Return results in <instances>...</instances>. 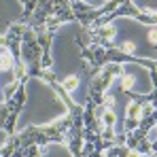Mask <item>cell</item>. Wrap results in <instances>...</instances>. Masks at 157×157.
<instances>
[{
  "label": "cell",
  "instance_id": "obj_10",
  "mask_svg": "<svg viewBox=\"0 0 157 157\" xmlns=\"http://www.w3.org/2000/svg\"><path fill=\"white\" fill-rule=\"evenodd\" d=\"M78 85H81V78H78V75H68L66 78H62V87H64L68 94L77 91Z\"/></svg>",
  "mask_w": 157,
  "mask_h": 157
},
{
  "label": "cell",
  "instance_id": "obj_22",
  "mask_svg": "<svg viewBox=\"0 0 157 157\" xmlns=\"http://www.w3.org/2000/svg\"><path fill=\"white\" fill-rule=\"evenodd\" d=\"M147 40L153 47H157V26H149V30H147Z\"/></svg>",
  "mask_w": 157,
  "mask_h": 157
},
{
  "label": "cell",
  "instance_id": "obj_35",
  "mask_svg": "<svg viewBox=\"0 0 157 157\" xmlns=\"http://www.w3.org/2000/svg\"><path fill=\"white\" fill-rule=\"evenodd\" d=\"M0 47H4V36H0Z\"/></svg>",
  "mask_w": 157,
  "mask_h": 157
},
{
  "label": "cell",
  "instance_id": "obj_16",
  "mask_svg": "<svg viewBox=\"0 0 157 157\" xmlns=\"http://www.w3.org/2000/svg\"><path fill=\"white\" fill-rule=\"evenodd\" d=\"M138 125H140V119H136V117H125V119H123V128H121V132L130 134V132L138 130Z\"/></svg>",
  "mask_w": 157,
  "mask_h": 157
},
{
  "label": "cell",
  "instance_id": "obj_33",
  "mask_svg": "<svg viewBox=\"0 0 157 157\" xmlns=\"http://www.w3.org/2000/svg\"><path fill=\"white\" fill-rule=\"evenodd\" d=\"M151 117H153V121H155V125H157V110H153V113H151Z\"/></svg>",
  "mask_w": 157,
  "mask_h": 157
},
{
  "label": "cell",
  "instance_id": "obj_15",
  "mask_svg": "<svg viewBox=\"0 0 157 157\" xmlns=\"http://www.w3.org/2000/svg\"><path fill=\"white\" fill-rule=\"evenodd\" d=\"M100 121H102L104 128H115V123H117V115H115L113 110L106 108L104 113H102V117H100Z\"/></svg>",
  "mask_w": 157,
  "mask_h": 157
},
{
  "label": "cell",
  "instance_id": "obj_41",
  "mask_svg": "<svg viewBox=\"0 0 157 157\" xmlns=\"http://www.w3.org/2000/svg\"><path fill=\"white\" fill-rule=\"evenodd\" d=\"M155 62H157V59H155Z\"/></svg>",
  "mask_w": 157,
  "mask_h": 157
},
{
  "label": "cell",
  "instance_id": "obj_17",
  "mask_svg": "<svg viewBox=\"0 0 157 157\" xmlns=\"http://www.w3.org/2000/svg\"><path fill=\"white\" fill-rule=\"evenodd\" d=\"M106 157H123L128 155V147H117V144H113V147H108L104 151Z\"/></svg>",
  "mask_w": 157,
  "mask_h": 157
},
{
  "label": "cell",
  "instance_id": "obj_1",
  "mask_svg": "<svg viewBox=\"0 0 157 157\" xmlns=\"http://www.w3.org/2000/svg\"><path fill=\"white\" fill-rule=\"evenodd\" d=\"M15 62H17V59L13 57L11 49H6V47H0V72H9V75H13Z\"/></svg>",
  "mask_w": 157,
  "mask_h": 157
},
{
  "label": "cell",
  "instance_id": "obj_36",
  "mask_svg": "<svg viewBox=\"0 0 157 157\" xmlns=\"http://www.w3.org/2000/svg\"><path fill=\"white\" fill-rule=\"evenodd\" d=\"M77 157H87V155H83V153H81V155H77Z\"/></svg>",
  "mask_w": 157,
  "mask_h": 157
},
{
  "label": "cell",
  "instance_id": "obj_5",
  "mask_svg": "<svg viewBox=\"0 0 157 157\" xmlns=\"http://www.w3.org/2000/svg\"><path fill=\"white\" fill-rule=\"evenodd\" d=\"M136 21L144 24V26H157V11L153 9H147V11H140L136 15Z\"/></svg>",
  "mask_w": 157,
  "mask_h": 157
},
{
  "label": "cell",
  "instance_id": "obj_13",
  "mask_svg": "<svg viewBox=\"0 0 157 157\" xmlns=\"http://www.w3.org/2000/svg\"><path fill=\"white\" fill-rule=\"evenodd\" d=\"M19 85H21V83H19L17 78H11V83H9L6 87H2V94H4V102H6V100H11V98L15 96V91L19 89Z\"/></svg>",
  "mask_w": 157,
  "mask_h": 157
},
{
  "label": "cell",
  "instance_id": "obj_11",
  "mask_svg": "<svg viewBox=\"0 0 157 157\" xmlns=\"http://www.w3.org/2000/svg\"><path fill=\"white\" fill-rule=\"evenodd\" d=\"M13 100L17 102L19 108H24V106H26V100H28V85H26V83H21V85H19V89L15 91Z\"/></svg>",
  "mask_w": 157,
  "mask_h": 157
},
{
  "label": "cell",
  "instance_id": "obj_21",
  "mask_svg": "<svg viewBox=\"0 0 157 157\" xmlns=\"http://www.w3.org/2000/svg\"><path fill=\"white\" fill-rule=\"evenodd\" d=\"M81 57L85 59V64H87V66H96V59H94V51H91V47L81 49Z\"/></svg>",
  "mask_w": 157,
  "mask_h": 157
},
{
  "label": "cell",
  "instance_id": "obj_38",
  "mask_svg": "<svg viewBox=\"0 0 157 157\" xmlns=\"http://www.w3.org/2000/svg\"><path fill=\"white\" fill-rule=\"evenodd\" d=\"M155 130H157V125H155Z\"/></svg>",
  "mask_w": 157,
  "mask_h": 157
},
{
  "label": "cell",
  "instance_id": "obj_20",
  "mask_svg": "<svg viewBox=\"0 0 157 157\" xmlns=\"http://www.w3.org/2000/svg\"><path fill=\"white\" fill-rule=\"evenodd\" d=\"M115 134H117L115 128H104V130L100 132V138H102L104 142H113V144H115Z\"/></svg>",
  "mask_w": 157,
  "mask_h": 157
},
{
  "label": "cell",
  "instance_id": "obj_12",
  "mask_svg": "<svg viewBox=\"0 0 157 157\" xmlns=\"http://www.w3.org/2000/svg\"><path fill=\"white\" fill-rule=\"evenodd\" d=\"M91 51H94V59H96V66H104L106 64V49L102 45H91Z\"/></svg>",
  "mask_w": 157,
  "mask_h": 157
},
{
  "label": "cell",
  "instance_id": "obj_2",
  "mask_svg": "<svg viewBox=\"0 0 157 157\" xmlns=\"http://www.w3.org/2000/svg\"><path fill=\"white\" fill-rule=\"evenodd\" d=\"M77 45H78V49H87V47L94 45V40H91V30H89L87 26H78Z\"/></svg>",
  "mask_w": 157,
  "mask_h": 157
},
{
  "label": "cell",
  "instance_id": "obj_7",
  "mask_svg": "<svg viewBox=\"0 0 157 157\" xmlns=\"http://www.w3.org/2000/svg\"><path fill=\"white\" fill-rule=\"evenodd\" d=\"M83 138H78V136H68V142H66V147H68V151H70V155L77 157L81 155V151H83Z\"/></svg>",
  "mask_w": 157,
  "mask_h": 157
},
{
  "label": "cell",
  "instance_id": "obj_24",
  "mask_svg": "<svg viewBox=\"0 0 157 157\" xmlns=\"http://www.w3.org/2000/svg\"><path fill=\"white\" fill-rule=\"evenodd\" d=\"M115 104H117L115 96H110V94H104V102H102V106H104V108H108V110H113V108H115Z\"/></svg>",
  "mask_w": 157,
  "mask_h": 157
},
{
  "label": "cell",
  "instance_id": "obj_6",
  "mask_svg": "<svg viewBox=\"0 0 157 157\" xmlns=\"http://www.w3.org/2000/svg\"><path fill=\"white\" fill-rule=\"evenodd\" d=\"M13 78H17L19 83H26L28 78V64L24 59H19V62H15V68H13Z\"/></svg>",
  "mask_w": 157,
  "mask_h": 157
},
{
  "label": "cell",
  "instance_id": "obj_27",
  "mask_svg": "<svg viewBox=\"0 0 157 157\" xmlns=\"http://www.w3.org/2000/svg\"><path fill=\"white\" fill-rule=\"evenodd\" d=\"M125 138H128V134H125V132L115 134V144H117V147H125Z\"/></svg>",
  "mask_w": 157,
  "mask_h": 157
},
{
  "label": "cell",
  "instance_id": "obj_4",
  "mask_svg": "<svg viewBox=\"0 0 157 157\" xmlns=\"http://www.w3.org/2000/svg\"><path fill=\"white\" fill-rule=\"evenodd\" d=\"M147 102V94L142 96V100H136V102H132L128 100V104H125V117H136V119H140V110H142V104Z\"/></svg>",
  "mask_w": 157,
  "mask_h": 157
},
{
  "label": "cell",
  "instance_id": "obj_25",
  "mask_svg": "<svg viewBox=\"0 0 157 157\" xmlns=\"http://www.w3.org/2000/svg\"><path fill=\"white\" fill-rule=\"evenodd\" d=\"M51 66H53L51 53H43V57H40V68H51Z\"/></svg>",
  "mask_w": 157,
  "mask_h": 157
},
{
  "label": "cell",
  "instance_id": "obj_9",
  "mask_svg": "<svg viewBox=\"0 0 157 157\" xmlns=\"http://www.w3.org/2000/svg\"><path fill=\"white\" fill-rule=\"evenodd\" d=\"M119 83H121V91H123V94L134 91V87H136V77H134L132 72H123V75L119 77Z\"/></svg>",
  "mask_w": 157,
  "mask_h": 157
},
{
  "label": "cell",
  "instance_id": "obj_23",
  "mask_svg": "<svg viewBox=\"0 0 157 157\" xmlns=\"http://www.w3.org/2000/svg\"><path fill=\"white\" fill-rule=\"evenodd\" d=\"M138 128H142V130H153L155 128V121H153V117H144V119H140V125Z\"/></svg>",
  "mask_w": 157,
  "mask_h": 157
},
{
  "label": "cell",
  "instance_id": "obj_32",
  "mask_svg": "<svg viewBox=\"0 0 157 157\" xmlns=\"http://www.w3.org/2000/svg\"><path fill=\"white\" fill-rule=\"evenodd\" d=\"M125 157H142V155H140L136 149H128V155H125Z\"/></svg>",
  "mask_w": 157,
  "mask_h": 157
},
{
  "label": "cell",
  "instance_id": "obj_18",
  "mask_svg": "<svg viewBox=\"0 0 157 157\" xmlns=\"http://www.w3.org/2000/svg\"><path fill=\"white\" fill-rule=\"evenodd\" d=\"M59 26H62V24H59V19H57L55 15H49L47 21H45V30H47L49 34H55V32L59 30Z\"/></svg>",
  "mask_w": 157,
  "mask_h": 157
},
{
  "label": "cell",
  "instance_id": "obj_19",
  "mask_svg": "<svg viewBox=\"0 0 157 157\" xmlns=\"http://www.w3.org/2000/svg\"><path fill=\"white\" fill-rule=\"evenodd\" d=\"M117 49L121 53H128V55H136V45L132 43V40H123V43H119V45H115Z\"/></svg>",
  "mask_w": 157,
  "mask_h": 157
},
{
  "label": "cell",
  "instance_id": "obj_37",
  "mask_svg": "<svg viewBox=\"0 0 157 157\" xmlns=\"http://www.w3.org/2000/svg\"><path fill=\"white\" fill-rule=\"evenodd\" d=\"M100 157H106V155H104V153H102V155H100Z\"/></svg>",
  "mask_w": 157,
  "mask_h": 157
},
{
  "label": "cell",
  "instance_id": "obj_26",
  "mask_svg": "<svg viewBox=\"0 0 157 157\" xmlns=\"http://www.w3.org/2000/svg\"><path fill=\"white\" fill-rule=\"evenodd\" d=\"M125 147H128V149H136V147H138V138H136L132 132L128 134V138H125Z\"/></svg>",
  "mask_w": 157,
  "mask_h": 157
},
{
  "label": "cell",
  "instance_id": "obj_3",
  "mask_svg": "<svg viewBox=\"0 0 157 157\" xmlns=\"http://www.w3.org/2000/svg\"><path fill=\"white\" fill-rule=\"evenodd\" d=\"M19 113H21V108H15L13 113H9V117H6V121H4V134L6 136H13V134H17V119H19Z\"/></svg>",
  "mask_w": 157,
  "mask_h": 157
},
{
  "label": "cell",
  "instance_id": "obj_30",
  "mask_svg": "<svg viewBox=\"0 0 157 157\" xmlns=\"http://www.w3.org/2000/svg\"><path fill=\"white\" fill-rule=\"evenodd\" d=\"M149 77H151V83H153V89H157V68L149 70Z\"/></svg>",
  "mask_w": 157,
  "mask_h": 157
},
{
  "label": "cell",
  "instance_id": "obj_40",
  "mask_svg": "<svg viewBox=\"0 0 157 157\" xmlns=\"http://www.w3.org/2000/svg\"><path fill=\"white\" fill-rule=\"evenodd\" d=\"M38 157H40V155H38Z\"/></svg>",
  "mask_w": 157,
  "mask_h": 157
},
{
  "label": "cell",
  "instance_id": "obj_31",
  "mask_svg": "<svg viewBox=\"0 0 157 157\" xmlns=\"http://www.w3.org/2000/svg\"><path fill=\"white\" fill-rule=\"evenodd\" d=\"M11 157H24V147H17L15 151H13V155Z\"/></svg>",
  "mask_w": 157,
  "mask_h": 157
},
{
  "label": "cell",
  "instance_id": "obj_28",
  "mask_svg": "<svg viewBox=\"0 0 157 157\" xmlns=\"http://www.w3.org/2000/svg\"><path fill=\"white\" fill-rule=\"evenodd\" d=\"M83 140H85V142H94V140H96V134L91 130H87V128H83Z\"/></svg>",
  "mask_w": 157,
  "mask_h": 157
},
{
  "label": "cell",
  "instance_id": "obj_29",
  "mask_svg": "<svg viewBox=\"0 0 157 157\" xmlns=\"http://www.w3.org/2000/svg\"><path fill=\"white\" fill-rule=\"evenodd\" d=\"M94 149H96V147H94V142H83V151H81V153H83V155H89Z\"/></svg>",
  "mask_w": 157,
  "mask_h": 157
},
{
  "label": "cell",
  "instance_id": "obj_8",
  "mask_svg": "<svg viewBox=\"0 0 157 157\" xmlns=\"http://www.w3.org/2000/svg\"><path fill=\"white\" fill-rule=\"evenodd\" d=\"M51 87H53V91H55V94H57V96L64 100V104H66V108H68V110L77 106L75 102H72V100H70V94H68V91H66V89H64V87H62L57 81H55V83H51Z\"/></svg>",
  "mask_w": 157,
  "mask_h": 157
},
{
  "label": "cell",
  "instance_id": "obj_14",
  "mask_svg": "<svg viewBox=\"0 0 157 157\" xmlns=\"http://www.w3.org/2000/svg\"><path fill=\"white\" fill-rule=\"evenodd\" d=\"M136 151H138L140 155H153V144H151V140H149V138H140Z\"/></svg>",
  "mask_w": 157,
  "mask_h": 157
},
{
  "label": "cell",
  "instance_id": "obj_34",
  "mask_svg": "<svg viewBox=\"0 0 157 157\" xmlns=\"http://www.w3.org/2000/svg\"><path fill=\"white\" fill-rule=\"evenodd\" d=\"M151 144H153V153H157V138L153 140V142H151Z\"/></svg>",
  "mask_w": 157,
  "mask_h": 157
},
{
  "label": "cell",
  "instance_id": "obj_39",
  "mask_svg": "<svg viewBox=\"0 0 157 157\" xmlns=\"http://www.w3.org/2000/svg\"><path fill=\"white\" fill-rule=\"evenodd\" d=\"M155 155H157V153H155Z\"/></svg>",
  "mask_w": 157,
  "mask_h": 157
}]
</instances>
